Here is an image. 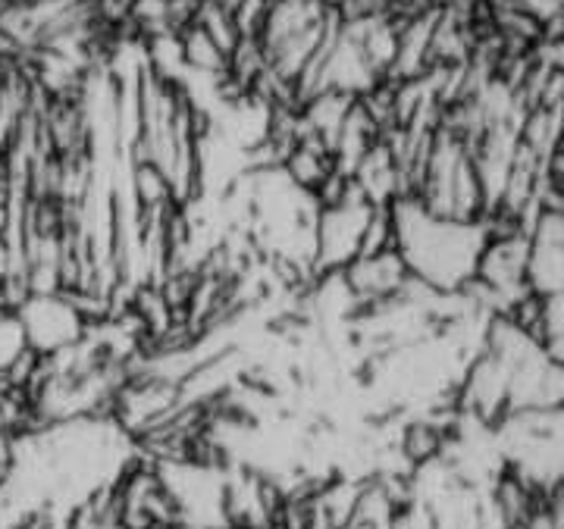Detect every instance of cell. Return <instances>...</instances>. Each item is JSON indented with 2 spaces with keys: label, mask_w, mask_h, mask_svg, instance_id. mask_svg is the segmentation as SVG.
Returning <instances> with one entry per match:
<instances>
[{
  "label": "cell",
  "mask_w": 564,
  "mask_h": 529,
  "mask_svg": "<svg viewBox=\"0 0 564 529\" xmlns=\"http://www.w3.org/2000/svg\"><path fill=\"white\" fill-rule=\"evenodd\" d=\"M392 247L417 279L436 295H458L477 279V266L489 242L486 220L436 217L414 195L389 203Z\"/></svg>",
  "instance_id": "cell-1"
},
{
  "label": "cell",
  "mask_w": 564,
  "mask_h": 529,
  "mask_svg": "<svg viewBox=\"0 0 564 529\" xmlns=\"http://www.w3.org/2000/svg\"><path fill=\"white\" fill-rule=\"evenodd\" d=\"M17 320L22 326L25 345L35 357H51L66 348L79 345L91 329V317L82 301L69 291H25L20 298Z\"/></svg>",
  "instance_id": "cell-2"
},
{
  "label": "cell",
  "mask_w": 564,
  "mask_h": 529,
  "mask_svg": "<svg viewBox=\"0 0 564 529\" xmlns=\"http://www.w3.org/2000/svg\"><path fill=\"white\" fill-rule=\"evenodd\" d=\"M13 436L10 432H3L0 429V483L7 480V473H10V467H13Z\"/></svg>",
  "instance_id": "cell-3"
}]
</instances>
